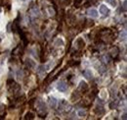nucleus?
I'll return each mask as SVG.
<instances>
[{"instance_id":"0eeeda50","label":"nucleus","mask_w":127,"mask_h":120,"mask_svg":"<svg viewBox=\"0 0 127 120\" xmlns=\"http://www.w3.org/2000/svg\"><path fill=\"white\" fill-rule=\"evenodd\" d=\"M88 85H87V83L85 82V81H80L79 82V85H78V90L80 91V92H82V93H84V92H86L87 90H88Z\"/></svg>"},{"instance_id":"f257e3e1","label":"nucleus","mask_w":127,"mask_h":120,"mask_svg":"<svg viewBox=\"0 0 127 120\" xmlns=\"http://www.w3.org/2000/svg\"><path fill=\"white\" fill-rule=\"evenodd\" d=\"M36 108L40 114H44L47 112V105L42 100H38L36 102Z\"/></svg>"},{"instance_id":"2eb2a0df","label":"nucleus","mask_w":127,"mask_h":120,"mask_svg":"<svg viewBox=\"0 0 127 120\" xmlns=\"http://www.w3.org/2000/svg\"><path fill=\"white\" fill-rule=\"evenodd\" d=\"M79 99H80V95L78 94V92H73L72 95H71V101L72 102H76Z\"/></svg>"},{"instance_id":"20e7f679","label":"nucleus","mask_w":127,"mask_h":120,"mask_svg":"<svg viewBox=\"0 0 127 120\" xmlns=\"http://www.w3.org/2000/svg\"><path fill=\"white\" fill-rule=\"evenodd\" d=\"M86 14H87L90 18H94V19H96V18H98V17H99V12H98L96 9H94V8H90V9H88V10H87V12H86Z\"/></svg>"},{"instance_id":"cd10ccee","label":"nucleus","mask_w":127,"mask_h":120,"mask_svg":"<svg viewBox=\"0 0 127 120\" xmlns=\"http://www.w3.org/2000/svg\"><path fill=\"white\" fill-rule=\"evenodd\" d=\"M3 36V34H0V42H2V40H3V38L4 37H2Z\"/></svg>"},{"instance_id":"c85d7f7f","label":"nucleus","mask_w":127,"mask_h":120,"mask_svg":"<svg viewBox=\"0 0 127 120\" xmlns=\"http://www.w3.org/2000/svg\"><path fill=\"white\" fill-rule=\"evenodd\" d=\"M1 12H2V8L0 7V13H1Z\"/></svg>"},{"instance_id":"c756f323","label":"nucleus","mask_w":127,"mask_h":120,"mask_svg":"<svg viewBox=\"0 0 127 120\" xmlns=\"http://www.w3.org/2000/svg\"><path fill=\"white\" fill-rule=\"evenodd\" d=\"M23 1H28V0H23Z\"/></svg>"},{"instance_id":"39448f33","label":"nucleus","mask_w":127,"mask_h":120,"mask_svg":"<svg viewBox=\"0 0 127 120\" xmlns=\"http://www.w3.org/2000/svg\"><path fill=\"white\" fill-rule=\"evenodd\" d=\"M25 63V66L28 69H34L36 67V62L33 59H31V58H26Z\"/></svg>"},{"instance_id":"a878e982","label":"nucleus","mask_w":127,"mask_h":120,"mask_svg":"<svg viewBox=\"0 0 127 120\" xmlns=\"http://www.w3.org/2000/svg\"><path fill=\"white\" fill-rule=\"evenodd\" d=\"M123 10L126 11V0L123 1Z\"/></svg>"},{"instance_id":"412c9836","label":"nucleus","mask_w":127,"mask_h":120,"mask_svg":"<svg viewBox=\"0 0 127 120\" xmlns=\"http://www.w3.org/2000/svg\"><path fill=\"white\" fill-rule=\"evenodd\" d=\"M100 97H101L103 100H106V99H107V97H108V93H107V91H106V90H102V91H101V93H100Z\"/></svg>"},{"instance_id":"1a4fd4ad","label":"nucleus","mask_w":127,"mask_h":120,"mask_svg":"<svg viewBox=\"0 0 127 120\" xmlns=\"http://www.w3.org/2000/svg\"><path fill=\"white\" fill-rule=\"evenodd\" d=\"M94 112H95L97 115H102V114L105 113V108H104V106H103L102 104H99V105H97V106L94 108Z\"/></svg>"},{"instance_id":"5701e85b","label":"nucleus","mask_w":127,"mask_h":120,"mask_svg":"<svg viewBox=\"0 0 127 120\" xmlns=\"http://www.w3.org/2000/svg\"><path fill=\"white\" fill-rule=\"evenodd\" d=\"M25 119H33L34 118V113H32V112H27L26 114H25Z\"/></svg>"},{"instance_id":"f03ea898","label":"nucleus","mask_w":127,"mask_h":120,"mask_svg":"<svg viewBox=\"0 0 127 120\" xmlns=\"http://www.w3.org/2000/svg\"><path fill=\"white\" fill-rule=\"evenodd\" d=\"M67 89H68V86H67V84L64 81H60L57 84V90L60 93H65L67 91Z\"/></svg>"},{"instance_id":"f8f14e48","label":"nucleus","mask_w":127,"mask_h":120,"mask_svg":"<svg viewBox=\"0 0 127 120\" xmlns=\"http://www.w3.org/2000/svg\"><path fill=\"white\" fill-rule=\"evenodd\" d=\"M95 66H96V68H97L98 72H100V73H104V72H106V65H105L104 63L99 62V64H96Z\"/></svg>"},{"instance_id":"f3484780","label":"nucleus","mask_w":127,"mask_h":120,"mask_svg":"<svg viewBox=\"0 0 127 120\" xmlns=\"http://www.w3.org/2000/svg\"><path fill=\"white\" fill-rule=\"evenodd\" d=\"M101 60L104 62V64H108V63H110V61H111L110 56L107 55V54H104V55L101 57Z\"/></svg>"},{"instance_id":"aec40b11","label":"nucleus","mask_w":127,"mask_h":120,"mask_svg":"<svg viewBox=\"0 0 127 120\" xmlns=\"http://www.w3.org/2000/svg\"><path fill=\"white\" fill-rule=\"evenodd\" d=\"M118 53H119V51H118V48H117V47H114V48L111 50V55H112V56H116Z\"/></svg>"},{"instance_id":"4be33fe9","label":"nucleus","mask_w":127,"mask_h":120,"mask_svg":"<svg viewBox=\"0 0 127 120\" xmlns=\"http://www.w3.org/2000/svg\"><path fill=\"white\" fill-rule=\"evenodd\" d=\"M77 115L82 118V117H85V116H86V112H85V110H83V109H79V110L77 111Z\"/></svg>"},{"instance_id":"6ab92c4d","label":"nucleus","mask_w":127,"mask_h":120,"mask_svg":"<svg viewBox=\"0 0 127 120\" xmlns=\"http://www.w3.org/2000/svg\"><path fill=\"white\" fill-rule=\"evenodd\" d=\"M37 73L40 75V76H44L45 75V69H44V66H39L38 69H37Z\"/></svg>"},{"instance_id":"6e6552de","label":"nucleus","mask_w":127,"mask_h":120,"mask_svg":"<svg viewBox=\"0 0 127 120\" xmlns=\"http://www.w3.org/2000/svg\"><path fill=\"white\" fill-rule=\"evenodd\" d=\"M83 76L87 79V80H93L94 78V75H93V72L90 70V69H86L83 71Z\"/></svg>"},{"instance_id":"a211bd4d","label":"nucleus","mask_w":127,"mask_h":120,"mask_svg":"<svg viewBox=\"0 0 127 120\" xmlns=\"http://www.w3.org/2000/svg\"><path fill=\"white\" fill-rule=\"evenodd\" d=\"M119 40L120 41H125L126 40V31H123L119 34Z\"/></svg>"},{"instance_id":"bb28decb","label":"nucleus","mask_w":127,"mask_h":120,"mask_svg":"<svg viewBox=\"0 0 127 120\" xmlns=\"http://www.w3.org/2000/svg\"><path fill=\"white\" fill-rule=\"evenodd\" d=\"M121 118H123V119H126V113H125V112L123 113V115H121Z\"/></svg>"},{"instance_id":"b1692460","label":"nucleus","mask_w":127,"mask_h":120,"mask_svg":"<svg viewBox=\"0 0 127 120\" xmlns=\"http://www.w3.org/2000/svg\"><path fill=\"white\" fill-rule=\"evenodd\" d=\"M116 106H117V103L114 102V101L110 103V108H111V109H114V108H116Z\"/></svg>"},{"instance_id":"7ed1b4c3","label":"nucleus","mask_w":127,"mask_h":120,"mask_svg":"<svg viewBox=\"0 0 127 120\" xmlns=\"http://www.w3.org/2000/svg\"><path fill=\"white\" fill-rule=\"evenodd\" d=\"M99 12H100V14H102L103 16H109V15H110V9H109L108 6L105 5V4L100 5Z\"/></svg>"},{"instance_id":"9b49d317","label":"nucleus","mask_w":127,"mask_h":120,"mask_svg":"<svg viewBox=\"0 0 127 120\" xmlns=\"http://www.w3.org/2000/svg\"><path fill=\"white\" fill-rule=\"evenodd\" d=\"M54 45L56 47H62V46L64 45V39L62 37H57L55 39V41H54Z\"/></svg>"},{"instance_id":"4468645a","label":"nucleus","mask_w":127,"mask_h":120,"mask_svg":"<svg viewBox=\"0 0 127 120\" xmlns=\"http://www.w3.org/2000/svg\"><path fill=\"white\" fill-rule=\"evenodd\" d=\"M16 77H17V80H18V81H22V80L24 79V72H23L22 69H20V70L17 71Z\"/></svg>"},{"instance_id":"393cba45","label":"nucleus","mask_w":127,"mask_h":120,"mask_svg":"<svg viewBox=\"0 0 127 120\" xmlns=\"http://www.w3.org/2000/svg\"><path fill=\"white\" fill-rule=\"evenodd\" d=\"M4 109H5V106H4V104H3L2 103H0V113H2V112L4 111Z\"/></svg>"},{"instance_id":"423d86ee","label":"nucleus","mask_w":127,"mask_h":120,"mask_svg":"<svg viewBox=\"0 0 127 120\" xmlns=\"http://www.w3.org/2000/svg\"><path fill=\"white\" fill-rule=\"evenodd\" d=\"M74 44H75V46H76L77 49H82V48L85 46V41H84V39H83L82 37H78V38L75 40Z\"/></svg>"},{"instance_id":"ddd939ff","label":"nucleus","mask_w":127,"mask_h":120,"mask_svg":"<svg viewBox=\"0 0 127 120\" xmlns=\"http://www.w3.org/2000/svg\"><path fill=\"white\" fill-rule=\"evenodd\" d=\"M54 65H55V63H54L53 61H49L48 63H46V64L44 65V69H45V71H49V70H51V69L54 67Z\"/></svg>"},{"instance_id":"dca6fc26","label":"nucleus","mask_w":127,"mask_h":120,"mask_svg":"<svg viewBox=\"0 0 127 120\" xmlns=\"http://www.w3.org/2000/svg\"><path fill=\"white\" fill-rule=\"evenodd\" d=\"M106 2H107L108 4H110L113 8H116V7H117V4H118L117 0H106Z\"/></svg>"},{"instance_id":"9d476101","label":"nucleus","mask_w":127,"mask_h":120,"mask_svg":"<svg viewBox=\"0 0 127 120\" xmlns=\"http://www.w3.org/2000/svg\"><path fill=\"white\" fill-rule=\"evenodd\" d=\"M48 102H49V104H50V106L52 108H55L57 106V104H58V100L55 97H50Z\"/></svg>"}]
</instances>
